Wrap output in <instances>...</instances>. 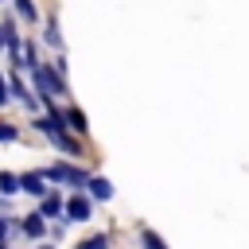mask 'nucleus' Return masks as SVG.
<instances>
[{
  "label": "nucleus",
  "mask_w": 249,
  "mask_h": 249,
  "mask_svg": "<svg viewBox=\"0 0 249 249\" xmlns=\"http://www.w3.org/2000/svg\"><path fill=\"white\" fill-rule=\"evenodd\" d=\"M35 97L43 101V105H51V101H62L66 93H70V86H66V78L54 70V66H39L35 74Z\"/></svg>",
  "instance_id": "1"
},
{
  "label": "nucleus",
  "mask_w": 249,
  "mask_h": 249,
  "mask_svg": "<svg viewBox=\"0 0 249 249\" xmlns=\"http://www.w3.org/2000/svg\"><path fill=\"white\" fill-rule=\"evenodd\" d=\"M43 175H47V183L74 187V191H86V183H89V171L78 167V163H70V160H54L51 167H43Z\"/></svg>",
  "instance_id": "2"
},
{
  "label": "nucleus",
  "mask_w": 249,
  "mask_h": 249,
  "mask_svg": "<svg viewBox=\"0 0 249 249\" xmlns=\"http://www.w3.org/2000/svg\"><path fill=\"white\" fill-rule=\"evenodd\" d=\"M35 128H39L43 136H51V140H54V136H62V132H70V128H66L62 109H54V105H47V113H39V117H35Z\"/></svg>",
  "instance_id": "3"
},
{
  "label": "nucleus",
  "mask_w": 249,
  "mask_h": 249,
  "mask_svg": "<svg viewBox=\"0 0 249 249\" xmlns=\"http://www.w3.org/2000/svg\"><path fill=\"white\" fill-rule=\"evenodd\" d=\"M93 218V198L86 191H74L66 198V222H89Z\"/></svg>",
  "instance_id": "4"
},
{
  "label": "nucleus",
  "mask_w": 249,
  "mask_h": 249,
  "mask_svg": "<svg viewBox=\"0 0 249 249\" xmlns=\"http://www.w3.org/2000/svg\"><path fill=\"white\" fill-rule=\"evenodd\" d=\"M39 214H43L47 222H66V198L51 187V191H47V198H39Z\"/></svg>",
  "instance_id": "5"
},
{
  "label": "nucleus",
  "mask_w": 249,
  "mask_h": 249,
  "mask_svg": "<svg viewBox=\"0 0 249 249\" xmlns=\"http://www.w3.org/2000/svg\"><path fill=\"white\" fill-rule=\"evenodd\" d=\"M8 93H12V97H16L19 105H27V109H39V105H43V101L35 97V89H31V86H27L23 78H16V70L8 74Z\"/></svg>",
  "instance_id": "6"
},
{
  "label": "nucleus",
  "mask_w": 249,
  "mask_h": 249,
  "mask_svg": "<svg viewBox=\"0 0 249 249\" xmlns=\"http://www.w3.org/2000/svg\"><path fill=\"white\" fill-rule=\"evenodd\" d=\"M19 191H27V195H35V198H47L51 183H47L43 171H23V175H19Z\"/></svg>",
  "instance_id": "7"
},
{
  "label": "nucleus",
  "mask_w": 249,
  "mask_h": 249,
  "mask_svg": "<svg viewBox=\"0 0 249 249\" xmlns=\"http://www.w3.org/2000/svg\"><path fill=\"white\" fill-rule=\"evenodd\" d=\"M62 117H66V128H70L74 136H86V132H89V121H86V113H82L78 105H66Z\"/></svg>",
  "instance_id": "8"
},
{
  "label": "nucleus",
  "mask_w": 249,
  "mask_h": 249,
  "mask_svg": "<svg viewBox=\"0 0 249 249\" xmlns=\"http://www.w3.org/2000/svg\"><path fill=\"white\" fill-rule=\"evenodd\" d=\"M19 233H23V237H31V241H39V237L47 233V218H43L39 210H35V214H27V218L19 222Z\"/></svg>",
  "instance_id": "9"
},
{
  "label": "nucleus",
  "mask_w": 249,
  "mask_h": 249,
  "mask_svg": "<svg viewBox=\"0 0 249 249\" xmlns=\"http://www.w3.org/2000/svg\"><path fill=\"white\" fill-rule=\"evenodd\" d=\"M51 144H54L62 156H74V160H82V140H78L74 132H62V136H54Z\"/></svg>",
  "instance_id": "10"
},
{
  "label": "nucleus",
  "mask_w": 249,
  "mask_h": 249,
  "mask_svg": "<svg viewBox=\"0 0 249 249\" xmlns=\"http://www.w3.org/2000/svg\"><path fill=\"white\" fill-rule=\"evenodd\" d=\"M86 195H89V198H113V183H109L105 175H89Z\"/></svg>",
  "instance_id": "11"
},
{
  "label": "nucleus",
  "mask_w": 249,
  "mask_h": 249,
  "mask_svg": "<svg viewBox=\"0 0 249 249\" xmlns=\"http://www.w3.org/2000/svg\"><path fill=\"white\" fill-rule=\"evenodd\" d=\"M43 43H47L54 54H62V35H58V19H54V16H47V27H43Z\"/></svg>",
  "instance_id": "12"
},
{
  "label": "nucleus",
  "mask_w": 249,
  "mask_h": 249,
  "mask_svg": "<svg viewBox=\"0 0 249 249\" xmlns=\"http://www.w3.org/2000/svg\"><path fill=\"white\" fill-rule=\"evenodd\" d=\"M136 237H140V249H167V241L152 226H136Z\"/></svg>",
  "instance_id": "13"
},
{
  "label": "nucleus",
  "mask_w": 249,
  "mask_h": 249,
  "mask_svg": "<svg viewBox=\"0 0 249 249\" xmlns=\"http://www.w3.org/2000/svg\"><path fill=\"white\" fill-rule=\"evenodd\" d=\"M74 249H113V237H109V233H89V237H82Z\"/></svg>",
  "instance_id": "14"
},
{
  "label": "nucleus",
  "mask_w": 249,
  "mask_h": 249,
  "mask_svg": "<svg viewBox=\"0 0 249 249\" xmlns=\"http://www.w3.org/2000/svg\"><path fill=\"white\" fill-rule=\"evenodd\" d=\"M16 12H19L23 23H39V8H35V0H16Z\"/></svg>",
  "instance_id": "15"
},
{
  "label": "nucleus",
  "mask_w": 249,
  "mask_h": 249,
  "mask_svg": "<svg viewBox=\"0 0 249 249\" xmlns=\"http://www.w3.org/2000/svg\"><path fill=\"white\" fill-rule=\"evenodd\" d=\"M19 191V175L16 171H0V195H16Z\"/></svg>",
  "instance_id": "16"
},
{
  "label": "nucleus",
  "mask_w": 249,
  "mask_h": 249,
  "mask_svg": "<svg viewBox=\"0 0 249 249\" xmlns=\"http://www.w3.org/2000/svg\"><path fill=\"white\" fill-rule=\"evenodd\" d=\"M12 140H19V128L8 124V121H0V144H12Z\"/></svg>",
  "instance_id": "17"
},
{
  "label": "nucleus",
  "mask_w": 249,
  "mask_h": 249,
  "mask_svg": "<svg viewBox=\"0 0 249 249\" xmlns=\"http://www.w3.org/2000/svg\"><path fill=\"white\" fill-rule=\"evenodd\" d=\"M12 230H16V218H8V214L0 210V241H4V237H8Z\"/></svg>",
  "instance_id": "18"
},
{
  "label": "nucleus",
  "mask_w": 249,
  "mask_h": 249,
  "mask_svg": "<svg viewBox=\"0 0 249 249\" xmlns=\"http://www.w3.org/2000/svg\"><path fill=\"white\" fill-rule=\"evenodd\" d=\"M8 101H12V93H8V78H4V74H0V109H4V105H8Z\"/></svg>",
  "instance_id": "19"
},
{
  "label": "nucleus",
  "mask_w": 249,
  "mask_h": 249,
  "mask_svg": "<svg viewBox=\"0 0 249 249\" xmlns=\"http://www.w3.org/2000/svg\"><path fill=\"white\" fill-rule=\"evenodd\" d=\"M0 51H8V43H4V27H0Z\"/></svg>",
  "instance_id": "20"
},
{
  "label": "nucleus",
  "mask_w": 249,
  "mask_h": 249,
  "mask_svg": "<svg viewBox=\"0 0 249 249\" xmlns=\"http://www.w3.org/2000/svg\"><path fill=\"white\" fill-rule=\"evenodd\" d=\"M39 249H54V245H39Z\"/></svg>",
  "instance_id": "21"
},
{
  "label": "nucleus",
  "mask_w": 249,
  "mask_h": 249,
  "mask_svg": "<svg viewBox=\"0 0 249 249\" xmlns=\"http://www.w3.org/2000/svg\"><path fill=\"white\" fill-rule=\"evenodd\" d=\"M0 4H4V0H0Z\"/></svg>",
  "instance_id": "22"
}]
</instances>
